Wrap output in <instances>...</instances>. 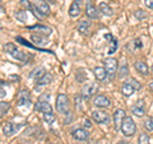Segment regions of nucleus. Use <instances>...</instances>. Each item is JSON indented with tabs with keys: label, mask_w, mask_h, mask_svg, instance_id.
I'll return each mask as SVG.
<instances>
[{
	"label": "nucleus",
	"mask_w": 153,
	"mask_h": 144,
	"mask_svg": "<svg viewBox=\"0 0 153 144\" xmlns=\"http://www.w3.org/2000/svg\"><path fill=\"white\" fill-rule=\"evenodd\" d=\"M85 14H87V17L91 18V19H97L98 18L97 8L93 5L92 1H88L87 5H85Z\"/></svg>",
	"instance_id": "nucleus-12"
},
{
	"label": "nucleus",
	"mask_w": 153,
	"mask_h": 144,
	"mask_svg": "<svg viewBox=\"0 0 153 144\" xmlns=\"http://www.w3.org/2000/svg\"><path fill=\"white\" fill-rule=\"evenodd\" d=\"M138 144H151V139L148 134H140L139 135V140H138Z\"/></svg>",
	"instance_id": "nucleus-23"
},
{
	"label": "nucleus",
	"mask_w": 153,
	"mask_h": 144,
	"mask_svg": "<svg viewBox=\"0 0 153 144\" xmlns=\"http://www.w3.org/2000/svg\"><path fill=\"white\" fill-rule=\"evenodd\" d=\"M116 47H117V42L115 40H111V47H110V50H108V54H114Z\"/></svg>",
	"instance_id": "nucleus-31"
},
{
	"label": "nucleus",
	"mask_w": 153,
	"mask_h": 144,
	"mask_svg": "<svg viewBox=\"0 0 153 144\" xmlns=\"http://www.w3.org/2000/svg\"><path fill=\"white\" fill-rule=\"evenodd\" d=\"M144 129L148 131H152L153 130V116L152 117H148L146 121H144Z\"/></svg>",
	"instance_id": "nucleus-24"
},
{
	"label": "nucleus",
	"mask_w": 153,
	"mask_h": 144,
	"mask_svg": "<svg viewBox=\"0 0 153 144\" xmlns=\"http://www.w3.org/2000/svg\"><path fill=\"white\" fill-rule=\"evenodd\" d=\"M149 89H151V91H152V92H153V82H152V83L149 84Z\"/></svg>",
	"instance_id": "nucleus-37"
},
{
	"label": "nucleus",
	"mask_w": 153,
	"mask_h": 144,
	"mask_svg": "<svg viewBox=\"0 0 153 144\" xmlns=\"http://www.w3.org/2000/svg\"><path fill=\"white\" fill-rule=\"evenodd\" d=\"M46 74V70L42 68V66H37L36 69H33L32 71H31V74H30V76L32 79H40V78H42V76H44Z\"/></svg>",
	"instance_id": "nucleus-15"
},
{
	"label": "nucleus",
	"mask_w": 153,
	"mask_h": 144,
	"mask_svg": "<svg viewBox=\"0 0 153 144\" xmlns=\"http://www.w3.org/2000/svg\"><path fill=\"white\" fill-rule=\"evenodd\" d=\"M35 14H37L38 17H45L49 16L50 13V7L47 5V3L45 0H37L36 1V8H35Z\"/></svg>",
	"instance_id": "nucleus-4"
},
{
	"label": "nucleus",
	"mask_w": 153,
	"mask_h": 144,
	"mask_svg": "<svg viewBox=\"0 0 153 144\" xmlns=\"http://www.w3.org/2000/svg\"><path fill=\"white\" fill-rule=\"evenodd\" d=\"M117 144H126V143H125V142H119Z\"/></svg>",
	"instance_id": "nucleus-38"
},
{
	"label": "nucleus",
	"mask_w": 153,
	"mask_h": 144,
	"mask_svg": "<svg viewBox=\"0 0 153 144\" xmlns=\"http://www.w3.org/2000/svg\"><path fill=\"white\" fill-rule=\"evenodd\" d=\"M18 105H25L26 102H30V93H28V91H21V93H19V99H18Z\"/></svg>",
	"instance_id": "nucleus-21"
},
{
	"label": "nucleus",
	"mask_w": 153,
	"mask_h": 144,
	"mask_svg": "<svg viewBox=\"0 0 153 144\" xmlns=\"http://www.w3.org/2000/svg\"><path fill=\"white\" fill-rule=\"evenodd\" d=\"M35 108H36V111H40V112H44V114H51L52 112L51 105L49 102H46V101L38 99V102L35 105Z\"/></svg>",
	"instance_id": "nucleus-10"
},
{
	"label": "nucleus",
	"mask_w": 153,
	"mask_h": 144,
	"mask_svg": "<svg viewBox=\"0 0 153 144\" xmlns=\"http://www.w3.org/2000/svg\"><path fill=\"white\" fill-rule=\"evenodd\" d=\"M103 63H105V69H106L107 74L111 76V78H114V75L117 70V60L114 59V57H108V59H106Z\"/></svg>",
	"instance_id": "nucleus-6"
},
{
	"label": "nucleus",
	"mask_w": 153,
	"mask_h": 144,
	"mask_svg": "<svg viewBox=\"0 0 153 144\" xmlns=\"http://www.w3.org/2000/svg\"><path fill=\"white\" fill-rule=\"evenodd\" d=\"M120 130L123 131V134H124L125 137H133L134 134H135V131H137V125H135L134 120H133L130 116H126L125 119H124Z\"/></svg>",
	"instance_id": "nucleus-1"
},
{
	"label": "nucleus",
	"mask_w": 153,
	"mask_h": 144,
	"mask_svg": "<svg viewBox=\"0 0 153 144\" xmlns=\"http://www.w3.org/2000/svg\"><path fill=\"white\" fill-rule=\"evenodd\" d=\"M73 138L76 139V140H80V142H84V140H88L89 138V133L85 130V129H75L73 130Z\"/></svg>",
	"instance_id": "nucleus-11"
},
{
	"label": "nucleus",
	"mask_w": 153,
	"mask_h": 144,
	"mask_svg": "<svg viewBox=\"0 0 153 144\" xmlns=\"http://www.w3.org/2000/svg\"><path fill=\"white\" fill-rule=\"evenodd\" d=\"M83 125H84L85 128H91V126H92V124H91V121L87 119V120H84V124H83Z\"/></svg>",
	"instance_id": "nucleus-35"
},
{
	"label": "nucleus",
	"mask_w": 153,
	"mask_h": 144,
	"mask_svg": "<svg viewBox=\"0 0 153 144\" xmlns=\"http://www.w3.org/2000/svg\"><path fill=\"white\" fill-rule=\"evenodd\" d=\"M32 41L35 42V44H38V45L46 44V41L44 40V38H42V37H40V36H37V35H33V36H32Z\"/></svg>",
	"instance_id": "nucleus-29"
},
{
	"label": "nucleus",
	"mask_w": 153,
	"mask_h": 144,
	"mask_svg": "<svg viewBox=\"0 0 153 144\" xmlns=\"http://www.w3.org/2000/svg\"><path fill=\"white\" fill-rule=\"evenodd\" d=\"M50 3H56V0H50Z\"/></svg>",
	"instance_id": "nucleus-39"
},
{
	"label": "nucleus",
	"mask_w": 153,
	"mask_h": 144,
	"mask_svg": "<svg viewBox=\"0 0 153 144\" xmlns=\"http://www.w3.org/2000/svg\"><path fill=\"white\" fill-rule=\"evenodd\" d=\"M4 49H5V51L9 55H12L14 59H17L19 61H25L27 59V55L25 54V52L19 51L16 47V45H13V44H7L5 46H4Z\"/></svg>",
	"instance_id": "nucleus-2"
},
{
	"label": "nucleus",
	"mask_w": 153,
	"mask_h": 144,
	"mask_svg": "<svg viewBox=\"0 0 153 144\" xmlns=\"http://www.w3.org/2000/svg\"><path fill=\"white\" fill-rule=\"evenodd\" d=\"M144 4H146V7H147V8L153 9V0H146Z\"/></svg>",
	"instance_id": "nucleus-34"
},
{
	"label": "nucleus",
	"mask_w": 153,
	"mask_h": 144,
	"mask_svg": "<svg viewBox=\"0 0 153 144\" xmlns=\"http://www.w3.org/2000/svg\"><path fill=\"white\" fill-rule=\"evenodd\" d=\"M44 120L46 121V124H52L54 122V120H55V116H54V114H44Z\"/></svg>",
	"instance_id": "nucleus-27"
},
{
	"label": "nucleus",
	"mask_w": 153,
	"mask_h": 144,
	"mask_svg": "<svg viewBox=\"0 0 153 144\" xmlns=\"http://www.w3.org/2000/svg\"><path fill=\"white\" fill-rule=\"evenodd\" d=\"M152 71H153V65H152Z\"/></svg>",
	"instance_id": "nucleus-40"
},
{
	"label": "nucleus",
	"mask_w": 153,
	"mask_h": 144,
	"mask_svg": "<svg viewBox=\"0 0 153 144\" xmlns=\"http://www.w3.org/2000/svg\"><path fill=\"white\" fill-rule=\"evenodd\" d=\"M92 119L97 124H108L110 121L108 114H106L105 111H100V110H96V111L92 112Z\"/></svg>",
	"instance_id": "nucleus-7"
},
{
	"label": "nucleus",
	"mask_w": 153,
	"mask_h": 144,
	"mask_svg": "<svg viewBox=\"0 0 153 144\" xmlns=\"http://www.w3.org/2000/svg\"><path fill=\"white\" fill-rule=\"evenodd\" d=\"M93 73H94V76L97 78V80H105L107 76V71L105 68L102 66H97V68L93 69Z\"/></svg>",
	"instance_id": "nucleus-14"
},
{
	"label": "nucleus",
	"mask_w": 153,
	"mask_h": 144,
	"mask_svg": "<svg viewBox=\"0 0 153 144\" xmlns=\"http://www.w3.org/2000/svg\"><path fill=\"white\" fill-rule=\"evenodd\" d=\"M69 108V99L64 93H59L56 98V110L60 114H66Z\"/></svg>",
	"instance_id": "nucleus-3"
},
{
	"label": "nucleus",
	"mask_w": 153,
	"mask_h": 144,
	"mask_svg": "<svg viewBox=\"0 0 153 144\" xmlns=\"http://www.w3.org/2000/svg\"><path fill=\"white\" fill-rule=\"evenodd\" d=\"M52 82V75L50 73H46L42 78H40L37 80V84L38 85H46V84H50Z\"/></svg>",
	"instance_id": "nucleus-22"
},
{
	"label": "nucleus",
	"mask_w": 153,
	"mask_h": 144,
	"mask_svg": "<svg viewBox=\"0 0 153 144\" xmlns=\"http://www.w3.org/2000/svg\"><path fill=\"white\" fill-rule=\"evenodd\" d=\"M30 30H38V31H45L47 35L50 33V28H46L44 26H33V27H30Z\"/></svg>",
	"instance_id": "nucleus-30"
},
{
	"label": "nucleus",
	"mask_w": 153,
	"mask_h": 144,
	"mask_svg": "<svg viewBox=\"0 0 153 144\" xmlns=\"http://www.w3.org/2000/svg\"><path fill=\"white\" fill-rule=\"evenodd\" d=\"M98 9H100V12H102L103 16H107V17H112V16H114L112 9L110 8L106 3H103V1H102V3H100Z\"/></svg>",
	"instance_id": "nucleus-17"
},
{
	"label": "nucleus",
	"mask_w": 153,
	"mask_h": 144,
	"mask_svg": "<svg viewBox=\"0 0 153 144\" xmlns=\"http://www.w3.org/2000/svg\"><path fill=\"white\" fill-rule=\"evenodd\" d=\"M135 69L138 70V73H140L142 75L148 74V66L146 63H143V61H135Z\"/></svg>",
	"instance_id": "nucleus-20"
},
{
	"label": "nucleus",
	"mask_w": 153,
	"mask_h": 144,
	"mask_svg": "<svg viewBox=\"0 0 153 144\" xmlns=\"http://www.w3.org/2000/svg\"><path fill=\"white\" fill-rule=\"evenodd\" d=\"M8 110H9V103L1 101V102H0V115H1V116H4V115L7 114Z\"/></svg>",
	"instance_id": "nucleus-25"
},
{
	"label": "nucleus",
	"mask_w": 153,
	"mask_h": 144,
	"mask_svg": "<svg viewBox=\"0 0 153 144\" xmlns=\"http://www.w3.org/2000/svg\"><path fill=\"white\" fill-rule=\"evenodd\" d=\"M97 89H98L97 83H92V82H91V83H87L85 85H83V88H82V97L85 99L91 98L96 92H97Z\"/></svg>",
	"instance_id": "nucleus-5"
},
{
	"label": "nucleus",
	"mask_w": 153,
	"mask_h": 144,
	"mask_svg": "<svg viewBox=\"0 0 153 144\" xmlns=\"http://www.w3.org/2000/svg\"><path fill=\"white\" fill-rule=\"evenodd\" d=\"M89 27H91V22L89 21H80L79 24H78V30L82 35H87L88 31H89Z\"/></svg>",
	"instance_id": "nucleus-19"
},
{
	"label": "nucleus",
	"mask_w": 153,
	"mask_h": 144,
	"mask_svg": "<svg viewBox=\"0 0 153 144\" xmlns=\"http://www.w3.org/2000/svg\"><path fill=\"white\" fill-rule=\"evenodd\" d=\"M17 126L16 125H13L12 122H4V125H3V133L5 134V135H12V134H14V131H17Z\"/></svg>",
	"instance_id": "nucleus-16"
},
{
	"label": "nucleus",
	"mask_w": 153,
	"mask_h": 144,
	"mask_svg": "<svg viewBox=\"0 0 153 144\" xmlns=\"http://www.w3.org/2000/svg\"><path fill=\"white\" fill-rule=\"evenodd\" d=\"M134 91H135V89H134V87L131 84H129L128 82H126V83H124L123 87H121V93L125 96V97H130V96L134 93Z\"/></svg>",
	"instance_id": "nucleus-18"
},
{
	"label": "nucleus",
	"mask_w": 153,
	"mask_h": 144,
	"mask_svg": "<svg viewBox=\"0 0 153 144\" xmlns=\"http://www.w3.org/2000/svg\"><path fill=\"white\" fill-rule=\"evenodd\" d=\"M49 97H50L49 94H42L41 97H40V101H42V99H49Z\"/></svg>",
	"instance_id": "nucleus-36"
},
{
	"label": "nucleus",
	"mask_w": 153,
	"mask_h": 144,
	"mask_svg": "<svg viewBox=\"0 0 153 144\" xmlns=\"http://www.w3.org/2000/svg\"><path fill=\"white\" fill-rule=\"evenodd\" d=\"M93 105H94L96 107L105 108V107H110V106H111V101H110V99L106 97V96L100 94V96H97V97L94 98Z\"/></svg>",
	"instance_id": "nucleus-9"
},
{
	"label": "nucleus",
	"mask_w": 153,
	"mask_h": 144,
	"mask_svg": "<svg viewBox=\"0 0 153 144\" xmlns=\"http://www.w3.org/2000/svg\"><path fill=\"white\" fill-rule=\"evenodd\" d=\"M50 144H54V143H50Z\"/></svg>",
	"instance_id": "nucleus-41"
},
{
	"label": "nucleus",
	"mask_w": 153,
	"mask_h": 144,
	"mask_svg": "<svg viewBox=\"0 0 153 144\" xmlns=\"http://www.w3.org/2000/svg\"><path fill=\"white\" fill-rule=\"evenodd\" d=\"M128 83H129V84H131L133 87H134V89H139V88H140V84H139V82H137L135 79H130V80L128 82Z\"/></svg>",
	"instance_id": "nucleus-32"
},
{
	"label": "nucleus",
	"mask_w": 153,
	"mask_h": 144,
	"mask_svg": "<svg viewBox=\"0 0 153 144\" xmlns=\"http://www.w3.org/2000/svg\"><path fill=\"white\" fill-rule=\"evenodd\" d=\"M125 111L121 108H117L116 111L114 112V124H115V129L119 130V129H121V125H123V121L124 119H125Z\"/></svg>",
	"instance_id": "nucleus-8"
},
{
	"label": "nucleus",
	"mask_w": 153,
	"mask_h": 144,
	"mask_svg": "<svg viewBox=\"0 0 153 144\" xmlns=\"http://www.w3.org/2000/svg\"><path fill=\"white\" fill-rule=\"evenodd\" d=\"M16 18L18 19V21H21V22H26V19H27V13L26 10H19L16 13Z\"/></svg>",
	"instance_id": "nucleus-26"
},
{
	"label": "nucleus",
	"mask_w": 153,
	"mask_h": 144,
	"mask_svg": "<svg viewBox=\"0 0 153 144\" xmlns=\"http://www.w3.org/2000/svg\"><path fill=\"white\" fill-rule=\"evenodd\" d=\"M80 14V0H74L69 8V16L70 17H78Z\"/></svg>",
	"instance_id": "nucleus-13"
},
{
	"label": "nucleus",
	"mask_w": 153,
	"mask_h": 144,
	"mask_svg": "<svg viewBox=\"0 0 153 144\" xmlns=\"http://www.w3.org/2000/svg\"><path fill=\"white\" fill-rule=\"evenodd\" d=\"M133 114L138 117H142V116H144V110H143V107H134Z\"/></svg>",
	"instance_id": "nucleus-28"
},
{
	"label": "nucleus",
	"mask_w": 153,
	"mask_h": 144,
	"mask_svg": "<svg viewBox=\"0 0 153 144\" xmlns=\"http://www.w3.org/2000/svg\"><path fill=\"white\" fill-rule=\"evenodd\" d=\"M135 16H137L138 18H139V19H142V18H144V17L147 16V14H146L144 12H143V10H138V12L135 13Z\"/></svg>",
	"instance_id": "nucleus-33"
}]
</instances>
